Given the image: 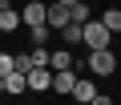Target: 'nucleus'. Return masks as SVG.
<instances>
[{"instance_id":"obj_13","label":"nucleus","mask_w":121,"mask_h":105,"mask_svg":"<svg viewBox=\"0 0 121 105\" xmlns=\"http://www.w3.org/2000/svg\"><path fill=\"white\" fill-rule=\"evenodd\" d=\"M101 20H105V28H109V32H121V12H117V8H105V12H101Z\"/></svg>"},{"instance_id":"obj_1","label":"nucleus","mask_w":121,"mask_h":105,"mask_svg":"<svg viewBox=\"0 0 121 105\" xmlns=\"http://www.w3.org/2000/svg\"><path fill=\"white\" fill-rule=\"evenodd\" d=\"M85 69H89V77H113V73H117L113 48H97V52H89V57H85Z\"/></svg>"},{"instance_id":"obj_5","label":"nucleus","mask_w":121,"mask_h":105,"mask_svg":"<svg viewBox=\"0 0 121 105\" xmlns=\"http://www.w3.org/2000/svg\"><path fill=\"white\" fill-rule=\"evenodd\" d=\"M97 93H101V89H97V81H93V77H81V81H77V89H73L69 97H73L77 105H93V97H97Z\"/></svg>"},{"instance_id":"obj_19","label":"nucleus","mask_w":121,"mask_h":105,"mask_svg":"<svg viewBox=\"0 0 121 105\" xmlns=\"http://www.w3.org/2000/svg\"><path fill=\"white\" fill-rule=\"evenodd\" d=\"M0 93H4V77H0Z\"/></svg>"},{"instance_id":"obj_4","label":"nucleus","mask_w":121,"mask_h":105,"mask_svg":"<svg viewBox=\"0 0 121 105\" xmlns=\"http://www.w3.org/2000/svg\"><path fill=\"white\" fill-rule=\"evenodd\" d=\"M48 65H52V73H65V69H77L81 61L73 57V48H69V44H56V48H52V61H48Z\"/></svg>"},{"instance_id":"obj_16","label":"nucleus","mask_w":121,"mask_h":105,"mask_svg":"<svg viewBox=\"0 0 121 105\" xmlns=\"http://www.w3.org/2000/svg\"><path fill=\"white\" fill-rule=\"evenodd\" d=\"M93 105H113V97H109V93H97V97H93Z\"/></svg>"},{"instance_id":"obj_2","label":"nucleus","mask_w":121,"mask_h":105,"mask_svg":"<svg viewBox=\"0 0 121 105\" xmlns=\"http://www.w3.org/2000/svg\"><path fill=\"white\" fill-rule=\"evenodd\" d=\"M109 40H113V32L105 28V20H89V24H85V48H89V52L109 48Z\"/></svg>"},{"instance_id":"obj_6","label":"nucleus","mask_w":121,"mask_h":105,"mask_svg":"<svg viewBox=\"0 0 121 105\" xmlns=\"http://www.w3.org/2000/svg\"><path fill=\"white\" fill-rule=\"evenodd\" d=\"M69 24H73V12H69L65 4H56V0H52V4H48V28L60 32V28H69Z\"/></svg>"},{"instance_id":"obj_9","label":"nucleus","mask_w":121,"mask_h":105,"mask_svg":"<svg viewBox=\"0 0 121 105\" xmlns=\"http://www.w3.org/2000/svg\"><path fill=\"white\" fill-rule=\"evenodd\" d=\"M20 24H24V16H20V12L12 8V4H8L4 12H0V32H16Z\"/></svg>"},{"instance_id":"obj_20","label":"nucleus","mask_w":121,"mask_h":105,"mask_svg":"<svg viewBox=\"0 0 121 105\" xmlns=\"http://www.w3.org/2000/svg\"><path fill=\"white\" fill-rule=\"evenodd\" d=\"M4 4H12V0H4Z\"/></svg>"},{"instance_id":"obj_17","label":"nucleus","mask_w":121,"mask_h":105,"mask_svg":"<svg viewBox=\"0 0 121 105\" xmlns=\"http://www.w3.org/2000/svg\"><path fill=\"white\" fill-rule=\"evenodd\" d=\"M56 4H65V8H73V4H81V0H56Z\"/></svg>"},{"instance_id":"obj_8","label":"nucleus","mask_w":121,"mask_h":105,"mask_svg":"<svg viewBox=\"0 0 121 105\" xmlns=\"http://www.w3.org/2000/svg\"><path fill=\"white\" fill-rule=\"evenodd\" d=\"M77 81H81V73H77V69L56 73V77H52V93H73V89H77Z\"/></svg>"},{"instance_id":"obj_11","label":"nucleus","mask_w":121,"mask_h":105,"mask_svg":"<svg viewBox=\"0 0 121 105\" xmlns=\"http://www.w3.org/2000/svg\"><path fill=\"white\" fill-rule=\"evenodd\" d=\"M60 44H85V24H69V28H60Z\"/></svg>"},{"instance_id":"obj_7","label":"nucleus","mask_w":121,"mask_h":105,"mask_svg":"<svg viewBox=\"0 0 121 105\" xmlns=\"http://www.w3.org/2000/svg\"><path fill=\"white\" fill-rule=\"evenodd\" d=\"M52 77H56L52 69H32V73H28V89H32V93H48V89H52Z\"/></svg>"},{"instance_id":"obj_3","label":"nucleus","mask_w":121,"mask_h":105,"mask_svg":"<svg viewBox=\"0 0 121 105\" xmlns=\"http://www.w3.org/2000/svg\"><path fill=\"white\" fill-rule=\"evenodd\" d=\"M20 16H24V28L48 24V4H44V0H28V4L20 8Z\"/></svg>"},{"instance_id":"obj_12","label":"nucleus","mask_w":121,"mask_h":105,"mask_svg":"<svg viewBox=\"0 0 121 105\" xmlns=\"http://www.w3.org/2000/svg\"><path fill=\"white\" fill-rule=\"evenodd\" d=\"M48 32H52L48 24H36V28H28V40H32V48H36V44H48Z\"/></svg>"},{"instance_id":"obj_15","label":"nucleus","mask_w":121,"mask_h":105,"mask_svg":"<svg viewBox=\"0 0 121 105\" xmlns=\"http://www.w3.org/2000/svg\"><path fill=\"white\" fill-rule=\"evenodd\" d=\"M16 73V52H0V77Z\"/></svg>"},{"instance_id":"obj_18","label":"nucleus","mask_w":121,"mask_h":105,"mask_svg":"<svg viewBox=\"0 0 121 105\" xmlns=\"http://www.w3.org/2000/svg\"><path fill=\"white\" fill-rule=\"evenodd\" d=\"M4 8H8V4H4V0H0V12H4Z\"/></svg>"},{"instance_id":"obj_10","label":"nucleus","mask_w":121,"mask_h":105,"mask_svg":"<svg viewBox=\"0 0 121 105\" xmlns=\"http://www.w3.org/2000/svg\"><path fill=\"white\" fill-rule=\"evenodd\" d=\"M4 93H12V97L28 93V77H24V73H8V77H4Z\"/></svg>"},{"instance_id":"obj_14","label":"nucleus","mask_w":121,"mask_h":105,"mask_svg":"<svg viewBox=\"0 0 121 105\" xmlns=\"http://www.w3.org/2000/svg\"><path fill=\"white\" fill-rule=\"evenodd\" d=\"M69 12H73V24H89V20H93V16H89V4H85V0H81V4H73Z\"/></svg>"}]
</instances>
